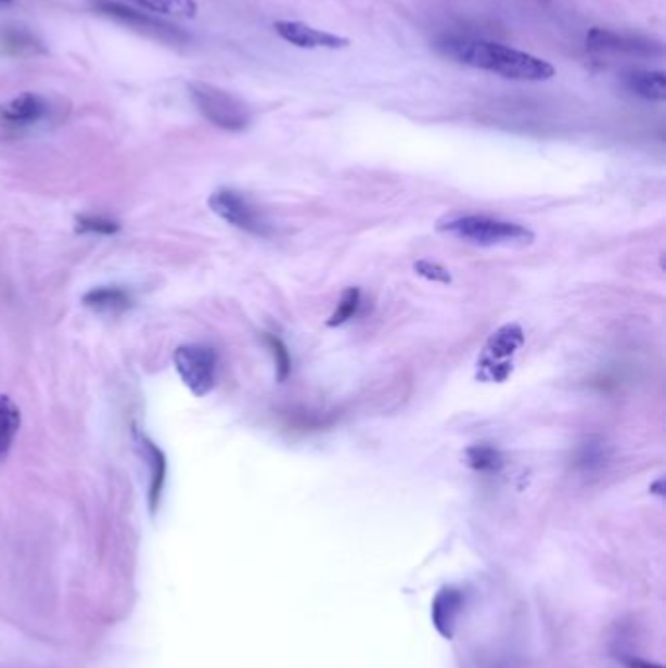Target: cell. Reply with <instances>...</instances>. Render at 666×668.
I'll list each match as a JSON object with an SVG mask.
<instances>
[{
    "mask_svg": "<svg viewBox=\"0 0 666 668\" xmlns=\"http://www.w3.org/2000/svg\"><path fill=\"white\" fill-rule=\"evenodd\" d=\"M440 48L446 55L468 67L489 70L504 79L539 82L555 75V67L549 61L495 41L448 40Z\"/></svg>",
    "mask_w": 666,
    "mask_h": 668,
    "instance_id": "obj_1",
    "label": "cell"
},
{
    "mask_svg": "<svg viewBox=\"0 0 666 668\" xmlns=\"http://www.w3.org/2000/svg\"><path fill=\"white\" fill-rule=\"evenodd\" d=\"M440 231L479 246H526L536 239L528 227L487 216L451 217Z\"/></svg>",
    "mask_w": 666,
    "mask_h": 668,
    "instance_id": "obj_2",
    "label": "cell"
},
{
    "mask_svg": "<svg viewBox=\"0 0 666 668\" xmlns=\"http://www.w3.org/2000/svg\"><path fill=\"white\" fill-rule=\"evenodd\" d=\"M188 90L200 114L209 119L216 128L226 129V131H243L251 126L253 114L245 102L236 99L235 94L214 87L209 82H200V80L190 82Z\"/></svg>",
    "mask_w": 666,
    "mask_h": 668,
    "instance_id": "obj_3",
    "label": "cell"
},
{
    "mask_svg": "<svg viewBox=\"0 0 666 668\" xmlns=\"http://www.w3.org/2000/svg\"><path fill=\"white\" fill-rule=\"evenodd\" d=\"M526 343L522 326L516 323L504 324L490 334L477 362V377L483 382H504L512 374V360Z\"/></svg>",
    "mask_w": 666,
    "mask_h": 668,
    "instance_id": "obj_4",
    "label": "cell"
},
{
    "mask_svg": "<svg viewBox=\"0 0 666 668\" xmlns=\"http://www.w3.org/2000/svg\"><path fill=\"white\" fill-rule=\"evenodd\" d=\"M207 204L212 207V211L227 221L229 226L255 236L272 235V226L266 221L262 211L236 190L219 188L209 196Z\"/></svg>",
    "mask_w": 666,
    "mask_h": 668,
    "instance_id": "obj_5",
    "label": "cell"
},
{
    "mask_svg": "<svg viewBox=\"0 0 666 668\" xmlns=\"http://www.w3.org/2000/svg\"><path fill=\"white\" fill-rule=\"evenodd\" d=\"M175 368L196 397L214 391L217 382V355L214 348L204 345L180 346L175 352Z\"/></svg>",
    "mask_w": 666,
    "mask_h": 668,
    "instance_id": "obj_6",
    "label": "cell"
},
{
    "mask_svg": "<svg viewBox=\"0 0 666 668\" xmlns=\"http://www.w3.org/2000/svg\"><path fill=\"white\" fill-rule=\"evenodd\" d=\"M588 50L600 51V53H626V55H637V57H655L663 55V43L646 38V36H636V34H619V31L602 30L592 28L587 34Z\"/></svg>",
    "mask_w": 666,
    "mask_h": 668,
    "instance_id": "obj_7",
    "label": "cell"
},
{
    "mask_svg": "<svg viewBox=\"0 0 666 668\" xmlns=\"http://www.w3.org/2000/svg\"><path fill=\"white\" fill-rule=\"evenodd\" d=\"M274 30L282 40L302 50H343L350 46L348 38L336 36L331 31L317 30L304 22H276Z\"/></svg>",
    "mask_w": 666,
    "mask_h": 668,
    "instance_id": "obj_8",
    "label": "cell"
},
{
    "mask_svg": "<svg viewBox=\"0 0 666 668\" xmlns=\"http://www.w3.org/2000/svg\"><path fill=\"white\" fill-rule=\"evenodd\" d=\"M94 7H97L102 14H106V16H112V18L124 22V24H129V26L139 28L141 31H149V34H153V36H158V38H167V36H170V38L177 40L178 34H180L177 28L168 26L165 22L157 21V18H153V16H149V14L136 11V9H131V7H126V4H121V2L99 0Z\"/></svg>",
    "mask_w": 666,
    "mask_h": 668,
    "instance_id": "obj_9",
    "label": "cell"
},
{
    "mask_svg": "<svg viewBox=\"0 0 666 668\" xmlns=\"http://www.w3.org/2000/svg\"><path fill=\"white\" fill-rule=\"evenodd\" d=\"M50 104L48 100L36 92H24L21 97L0 106V119L11 126H34L48 118Z\"/></svg>",
    "mask_w": 666,
    "mask_h": 668,
    "instance_id": "obj_10",
    "label": "cell"
},
{
    "mask_svg": "<svg viewBox=\"0 0 666 668\" xmlns=\"http://www.w3.org/2000/svg\"><path fill=\"white\" fill-rule=\"evenodd\" d=\"M461 608H463V594L461 590L453 587H444V589L434 596L432 602V624L441 638H453L456 624L460 618Z\"/></svg>",
    "mask_w": 666,
    "mask_h": 668,
    "instance_id": "obj_11",
    "label": "cell"
},
{
    "mask_svg": "<svg viewBox=\"0 0 666 668\" xmlns=\"http://www.w3.org/2000/svg\"><path fill=\"white\" fill-rule=\"evenodd\" d=\"M138 448L141 450L143 460L148 462L149 473H151L149 504H151V511L157 512L163 487H165V477H167V460H165V453L161 452L148 436H138Z\"/></svg>",
    "mask_w": 666,
    "mask_h": 668,
    "instance_id": "obj_12",
    "label": "cell"
},
{
    "mask_svg": "<svg viewBox=\"0 0 666 668\" xmlns=\"http://www.w3.org/2000/svg\"><path fill=\"white\" fill-rule=\"evenodd\" d=\"M626 87L637 97L651 102L666 100V75L663 70H636L627 75Z\"/></svg>",
    "mask_w": 666,
    "mask_h": 668,
    "instance_id": "obj_13",
    "label": "cell"
},
{
    "mask_svg": "<svg viewBox=\"0 0 666 668\" xmlns=\"http://www.w3.org/2000/svg\"><path fill=\"white\" fill-rule=\"evenodd\" d=\"M21 424V407L14 403L9 395H0V462L11 452Z\"/></svg>",
    "mask_w": 666,
    "mask_h": 668,
    "instance_id": "obj_14",
    "label": "cell"
},
{
    "mask_svg": "<svg viewBox=\"0 0 666 668\" xmlns=\"http://www.w3.org/2000/svg\"><path fill=\"white\" fill-rule=\"evenodd\" d=\"M612 458L610 446L602 438H588L575 453V467L582 473H597L606 467Z\"/></svg>",
    "mask_w": 666,
    "mask_h": 668,
    "instance_id": "obj_15",
    "label": "cell"
},
{
    "mask_svg": "<svg viewBox=\"0 0 666 668\" xmlns=\"http://www.w3.org/2000/svg\"><path fill=\"white\" fill-rule=\"evenodd\" d=\"M82 304L97 311H104V313H119L128 309L131 299H129L128 292L119 287H94L89 294H85Z\"/></svg>",
    "mask_w": 666,
    "mask_h": 668,
    "instance_id": "obj_16",
    "label": "cell"
},
{
    "mask_svg": "<svg viewBox=\"0 0 666 668\" xmlns=\"http://www.w3.org/2000/svg\"><path fill=\"white\" fill-rule=\"evenodd\" d=\"M141 11L155 12L161 16L194 18L197 14L196 0H126Z\"/></svg>",
    "mask_w": 666,
    "mask_h": 668,
    "instance_id": "obj_17",
    "label": "cell"
},
{
    "mask_svg": "<svg viewBox=\"0 0 666 668\" xmlns=\"http://www.w3.org/2000/svg\"><path fill=\"white\" fill-rule=\"evenodd\" d=\"M465 462L473 472L499 473L504 467L502 453L490 444H473L465 450Z\"/></svg>",
    "mask_w": 666,
    "mask_h": 668,
    "instance_id": "obj_18",
    "label": "cell"
},
{
    "mask_svg": "<svg viewBox=\"0 0 666 668\" xmlns=\"http://www.w3.org/2000/svg\"><path fill=\"white\" fill-rule=\"evenodd\" d=\"M0 51L9 55H31L41 51V43L22 28H0Z\"/></svg>",
    "mask_w": 666,
    "mask_h": 668,
    "instance_id": "obj_19",
    "label": "cell"
},
{
    "mask_svg": "<svg viewBox=\"0 0 666 668\" xmlns=\"http://www.w3.org/2000/svg\"><path fill=\"white\" fill-rule=\"evenodd\" d=\"M360 305H362V292L358 287H348L336 305L333 314L329 317L326 326L334 329V326H343V324L348 323L360 311Z\"/></svg>",
    "mask_w": 666,
    "mask_h": 668,
    "instance_id": "obj_20",
    "label": "cell"
},
{
    "mask_svg": "<svg viewBox=\"0 0 666 668\" xmlns=\"http://www.w3.org/2000/svg\"><path fill=\"white\" fill-rule=\"evenodd\" d=\"M265 341L268 348L272 350V356H274L278 382L284 384L285 380L292 374V356H290V350L284 345V341L274 336V334L266 333Z\"/></svg>",
    "mask_w": 666,
    "mask_h": 668,
    "instance_id": "obj_21",
    "label": "cell"
},
{
    "mask_svg": "<svg viewBox=\"0 0 666 668\" xmlns=\"http://www.w3.org/2000/svg\"><path fill=\"white\" fill-rule=\"evenodd\" d=\"M77 231H79V233L114 235V233H118L119 231V223L110 221L106 217L80 216L77 217Z\"/></svg>",
    "mask_w": 666,
    "mask_h": 668,
    "instance_id": "obj_22",
    "label": "cell"
},
{
    "mask_svg": "<svg viewBox=\"0 0 666 668\" xmlns=\"http://www.w3.org/2000/svg\"><path fill=\"white\" fill-rule=\"evenodd\" d=\"M414 272L422 278H426V280H431L434 284H451L450 270L436 265V262H431V260H419L414 265Z\"/></svg>",
    "mask_w": 666,
    "mask_h": 668,
    "instance_id": "obj_23",
    "label": "cell"
},
{
    "mask_svg": "<svg viewBox=\"0 0 666 668\" xmlns=\"http://www.w3.org/2000/svg\"><path fill=\"white\" fill-rule=\"evenodd\" d=\"M626 667L627 668H665L661 667V665H653V663H649V660H643V658H626Z\"/></svg>",
    "mask_w": 666,
    "mask_h": 668,
    "instance_id": "obj_24",
    "label": "cell"
},
{
    "mask_svg": "<svg viewBox=\"0 0 666 668\" xmlns=\"http://www.w3.org/2000/svg\"><path fill=\"white\" fill-rule=\"evenodd\" d=\"M9 2H12V0H0V4H9Z\"/></svg>",
    "mask_w": 666,
    "mask_h": 668,
    "instance_id": "obj_25",
    "label": "cell"
}]
</instances>
